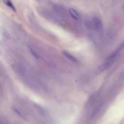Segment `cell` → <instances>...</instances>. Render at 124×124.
<instances>
[{
  "label": "cell",
  "instance_id": "3",
  "mask_svg": "<svg viewBox=\"0 0 124 124\" xmlns=\"http://www.w3.org/2000/svg\"><path fill=\"white\" fill-rule=\"evenodd\" d=\"M62 53L66 57H67L69 60H70L72 62H78L77 59L74 56H73L71 54L69 53L68 52L66 51H63Z\"/></svg>",
  "mask_w": 124,
  "mask_h": 124
},
{
  "label": "cell",
  "instance_id": "6",
  "mask_svg": "<svg viewBox=\"0 0 124 124\" xmlns=\"http://www.w3.org/2000/svg\"><path fill=\"white\" fill-rule=\"evenodd\" d=\"M2 32L3 35L6 38H7V39H10V34H9V33L7 32V31L6 30H5L4 29H3L2 30Z\"/></svg>",
  "mask_w": 124,
  "mask_h": 124
},
{
  "label": "cell",
  "instance_id": "5",
  "mask_svg": "<svg viewBox=\"0 0 124 124\" xmlns=\"http://www.w3.org/2000/svg\"><path fill=\"white\" fill-rule=\"evenodd\" d=\"M28 48L30 50V51L31 52V54L32 55V56L36 59H38L39 58V55L37 54V53L30 46H28Z\"/></svg>",
  "mask_w": 124,
  "mask_h": 124
},
{
  "label": "cell",
  "instance_id": "4",
  "mask_svg": "<svg viewBox=\"0 0 124 124\" xmlns=\"http://www.w3.org/2000/svg\"><path fill=\"white\" fill-rule=\"evenodd\" d=\"M3 2L4 3V4L6 5H7L9 7H10V8H11L13 11L16 12V10L15 9V6L13 5V3H12V2L11 1H9V0H4L3 1Z\"/></svg>",
  "mask_w": 124,
  "mask_h": 124
},
{
  "label": "cell",
  "instance_id": "1",
  "mask_svg": "<svg viewBox=\"0 0 124 124\" xmlns=\"http://www.w3.org/2000/svg\"><path fill=\"white\" fill-rule=\"evenodd\" d=\"M93 23L96 31L99 33L102 32L103 31V25L100 19L97 17H94L93 19Z\"/></svg>",
  "mask_w": 124,
  "mask_h": 124
},
{
  "label": "cell",
  "instance_id": "2",
  "mask_svg": "<svg viewBox=\"0 0 124 124\" xmlns=\"http://www.w3.org/2000/svg\"><path fill=\"white\" fill-rule=\"evenodd\" d=\"M69 13L71 16V17L76 20H78L79 19V16L78 13L73 8H69Z\"/></svg>",
  "mask_w": 124,
  "mask_h": 124
}]
</instances>
